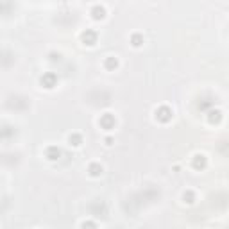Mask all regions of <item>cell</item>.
<instances>
[{
  "label": "cell",
  "instance_id": "cell-12",
  "mask_svg": "<svg viewBox=\"0 0 229 229\" xmlns=\"http://www.w3.org/2000/svg\"><path fill=\"white\" fill-rule=\"evenodd\" d=\"M185 199H188L186 202H193V195H192L190 192H188V193H185Z\"/></svg>",
  "mask_w": 229,
  "mask_h": 229
},
{
  "label": "cell",
  "instance_id": "cell-11",
  "mask_svg": "<svg viewBox=\"0 0 229 229\" xmlns=\"http://www.w3.org/2000/svg\"><path fill=\"white\" fill-rule=\"evenodd\" d=\"M133 45H134V47H140V45H142V36L140 34L133 36Z\"/></svg>",
  "mask_w": 229,
  "mask_h": 229
},
{
  "label": "cell",
  "instance_id": "cell-6",
  "mask_svg": "<svg viewBox=\"0 0 229 229\" xmlns=\"http://www.w3.org/2000/svg\"><path fill=\"white\" fill-rule=\"evenodd\" d=\"M193 165H195V168H204L206 166V157L202 156V154H197L195 159H193Z\"/></svg>",
  "mask_w": 229,
  "mask_h": 229
},
{
  "label": "cell",
  "instance_id": "cell-7",
  "mask_svg": "<svg viewBox=\"0 0 229 229\" xmlns=\"http://www.w3.org/2000/svg\"><path fill=\"white\" fill-rule=\"evenodd\" d=\"M59 149H56V147H50L49 150H47V156H49V159H57L59 157Z\"/></svg>",
  "mask_w": 229,
  "mask_h": 229
},
{
  "label": "cell",
  "instance_id": "cell-1",
  "mask_svg": "<svg viewBox=\"0 0 229 229\" xmlns=\"http://www.w3.org/2000/svg\"><path fill=\"white\" fill-rule=\"evenodd\" d=\"M156 116L159 118V120L166 122V120H170V116H172V111L168 109V107H161V109H157Z\"/></svg>",
  "mask_w": 229,
  "mask_h": 229
},
{
  "label": "cell",
  "instance_id": "cell-4",
  "mask_svg": "<svg viewBox=\"0 0 229 229\" xmlns=\"http://www.w3.org/2000/svg\"><path fill=\"white\" fill-rule=\"evenodd\" d=\"M41 82H43V86H45V88H52V86H54V82H56V75H54V73H47V75L41 79Z\"/></svg>",
  "mask_w": 229,
  "mask_h": 229
},
{
  "label": "cell",
  "instance_id": "cell-10",
  "mask_svg": "<svg viewBox=\"0 0 229 229\" xmlns=\"http://www.w3.org/2000/svg\"><path fill=\"white\" fill-rule=\"evenodd\" d=\"M70 143H72V145H81V136H79V134L70 136Z\"/></svg>",
  "mask_w": 229,
  "mask_h": 229
},
{
  "label": "cell",
  "instance_id": "cell-5",
  "mask_svg": "<svg viewBox=\"0 0 229 229\" xmlns=\"http://www.w3.org/2000/svg\"><path fill=\"white\" fill-rule=\"evenodd\" d=\"M91 14H93V18H95V20H102V18L106 16V9H104V7H100V6H97V7H93Z\"/></svg>",
  "mask_w": 229,
  "mask_h": 229
},
{
  "label": "cell",
  "instance_id": "cell-9",
  "mask_svg": "<svg viewBox=\"0 0 229 229\" xmlns=\"http://www.w3.org/2000/svg\"><path fill=\"white\" fill-rule=\"evenodd\" d=\"M116 59H115V57H109V59H106V66L107 68H116Z\"/></svg>",
  "mask_w": 229,
  "mask_h": 229
},
{
  "label": "cell",
  "instance_id": "cell-8",
  "mask_svg": "<svg viewBox=\"0 0 229 229\" xmlns=\"http://www.w3.org/2000/svg\"><path fill=\"white\" fill-rule=\"evenodd\" d=\"M90 174H91V175H100V174H102V166L97 165V163H93L91 166H90Z\"/></svg>",
  "mask_w": 229,
  "mask_h": 229
},
{
  "label": "cell",
  "instance_id": "cell-2",
  "mask_svg": "<svg viewBox=\"0 0 229 229\" xmlns=\"http://www.w3.org/2000/svg\"><path fill=\"white\" fill-rule=\"evenodd\" d=\"M100 125L102 127H106V129H111L115 125V118L111 116V115L107 113V115H104L102 118H100Z\"/></svg>",
  "mask_w": 229,
  "mask_h": 229
},
{
  "label": "cell",
  "instance_id": "cell-3",
  "mask_svg": "<svg viewBox=\"0 0 229 229\" xmlns=\"http://www.w3.org/2000/svg\"><path fill=\"white\" fill-rule=\"evenodd\" d=\"M95 40H97V34H95L93 30H86L84 34H82V41H84L86 45H93Z\"/></svg>",
  "mask_w": 229,
  "mask_h": 229
}]
</instances>
